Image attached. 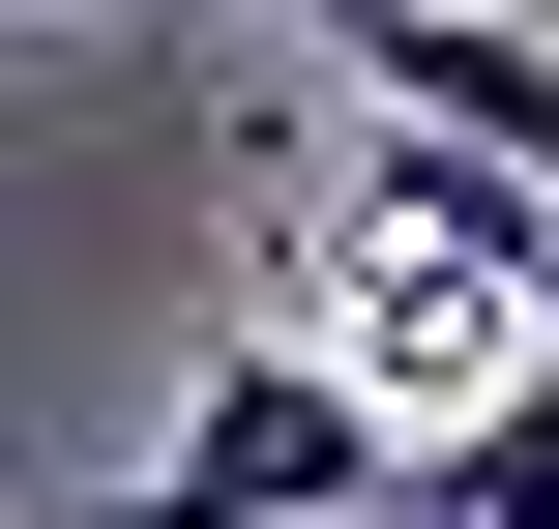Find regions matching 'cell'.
I'll return each mask as SVG.
<instances>
[{"instance_id": "obj_4", "label": "cell", "mask_w": 559, "mask_h": 529, "mask_svg": "<svg viewBox=\"0 0 559 529\" xmlns=\"http://www.w3.org/2000/svg\"><path fill=\"white\" fill-rule=\"evenodd\" d=\"M383 529H559V353L472 412V442H413V501H383Z\"/></svg>"}, {"instance_id": "obj_1", "label": "cell", "mask_w": 559, "mask_h": 529, "mask_svg": "<svg viewBox=\"0 0 559 529\" xmlns=\"http://www.w3.org/2000/svg\"><path fill=\"white\" fill-rule=\"evenodd\" d=\"M531 353H559V206L383 118V177H354V265H324V383H354L383 442H472Z\"/></svg>"}, {"instance_id": "obj_2", "label": "cell", "mask_w": 559, "mask_h": 529, "mask_svg": "<svg viewBox=\"0 0 559 529\" xmlns=\"http://www.w3.org/2000/svg\"><path fill=\"white\" fill-rule=\"evenodd\" d=\"M383 501H413V442L324 383V324H236L206 412H177V471H118V501H59V529H383Z\"/></svg>"}, {"instance_id": "obj_3", "label": "cell", "mask_w": 559, "mask_h": 529, "mask_svg": "<svg viewBox=\"0 0 559 529\" xmlns=\"http://www.w3.org/2000/svg\"><path fill=\"white\" fill-rule=\"evenodd\" d=\"M324 59H354L413 147H472V177H531V206H559V59L501 29V0H383V29H324Z\"/></svg>"}]
</instances>
